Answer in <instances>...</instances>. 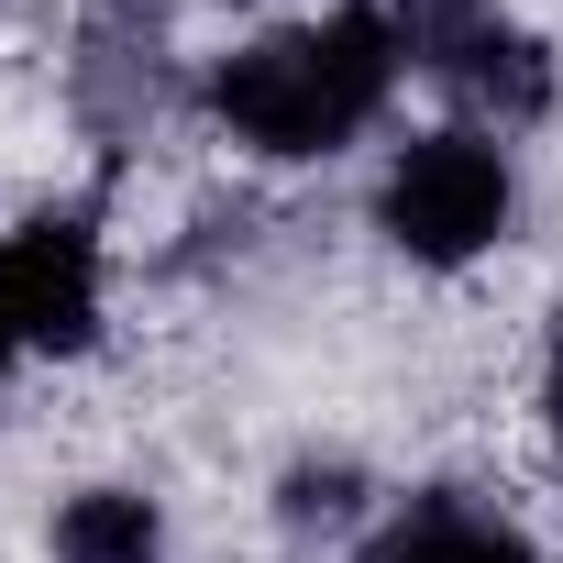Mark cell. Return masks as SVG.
<instances>
[{
    "label": "cell",
    "mask_w": 563,
    "mask_h": 563,
    "mask_svg": "<svg viewBox=\"0 0 563 563\" xmlns=\"http://www.w3.org/2000/svg\"><path fill=\"white\" fill-rule=\"evenodd\" d=\"M398 23L376 12V0H343L332 23H299V34H254L243 56L210 67V111L232 144L254 155H332L354 144L387 89H398Z\"/></svg>",
    "instance_id": "6da1fadb"
},
{
    "label": "cell",
    "mask_w": 563,
    "mask_h": 563,
    "mask_svg": "<svg viewBox=\"0 0 563 563\" xmlns=\"http://www.w3.org/2000/svg\"><path fill=\"white\" fill-rule=\"evenodd\" d=\"M508 210H519V177H508V144L486 133H409L387 155V188H376V232L420 265H475L486 243H508Z\"/></svg>",
    "instance_id": "7a4b0ae2"
},
{
    "label": "cell",
    "mask_w": 563,
    "mask_h": 563,
    "mask_svg": "<svg viewBox=\"0 0 563 563\" xmlns=\"http://www.w3.org/2000/svg\"><path fill=\"white\" fill-rule=\"evenodd\" d=\"M0 310H12V343H34V354L100 343V232L78 210L23 221L0 243Z\"/></svg>",
    "instance_id": "3957f363"
},
{
    "label": "cell",
    "mask_w": 563,
    "mask_h": 563,
    "mask_svg": "<svg viewBox=\"0 0 563 563\" xmlns=\"http://www.w3.org/2000/svg\"><path fill=\"white\" fill-rule=\"evenodd\" d=\"M365 563H541L497 508H464V497H420L409 519H387V541Z\"/></svg>",
    "instance_id": "277c9868"
},
{
    "label": "cell",
    "mask_w": 563,
    "mask_h": 563,
    "mask_svg": "<svg viewBox=\"0 0 563 563\" xmlns=\"http://www.w3.org/2000/svg\"><path fill=\"white\" fill-rule=\"evenodd\" d=\"M56 563H166V519L133 486H89L56 508Z\"/></svg>",
    "instance_id": "5b68a950"
},
{
    "label": "cell",
    "mask_w": 563,
    "mask_h": 563,
    "mask_svg": "<svg viewBox=\"0 0 563 563\" xmlns=\"http://www.w3.org/2000/svg\"><path fill=\"white\" fill-rule=\"evenodd\" d=\"M453 89H464L475 111H497V122H541V111H552V56H541L519 23H497V34L453 67Z\"/></svg>",
    "instance_id": "8992f818"
},
{
    "label": "cell",
    "mask_w": 563,
    "mask_h": 563,
    "mask_svg": "<svg viewBox=\"0 0 563 563\" xmlns=\"http://www.w3.org/2000/svg\"><path fill=\"white\" fill-rule=\"evenodd\" d=\"M387 23H398V56H409V67L453 78V67H464V56H475V45H486L508 12H497V0H398Z\"/></svg>",
    "instance_id": "52a82bcc"
},
{
    "label": "cell",
    "mask_w": 563,
    "mask_h": 563,
    "mask_svg": "<svg viewBox=\"0 0 563 563\" xmlns=\"http://www.w3.org/2000/svg\"><path fill=\"white\" fill-rule=\"evenodd\" d=\"M541 409H552V442H563V332H552V376H541Z\"/></svg>",
    "instance_id": "ba28073f"
},
{
    "label": "cell",
    "mask_w": 563,
    "mask_h": 563,
    "mask_svg": "<svg viewBox=\"0 0 563 563\" xmlns=\"http://www.w3.org/2000/svg\"><path fill=\"white\" fill-rule=\"evenodd\" d=\"M0 354H23V343H12V310H0Z\"/></svg>",
    "instance_id": "9c48e42d"
}]
</instances>
